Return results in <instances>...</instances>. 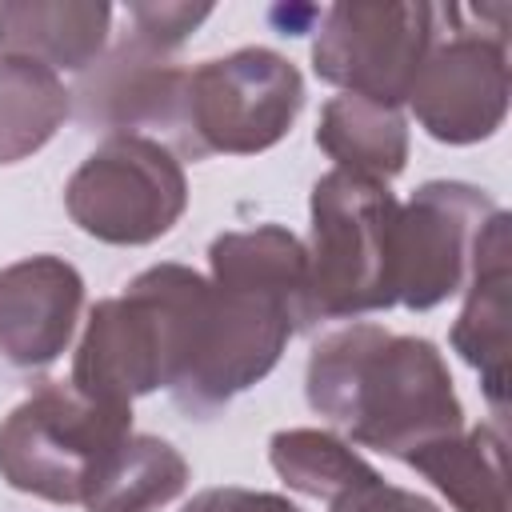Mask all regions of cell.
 Here are the masks:
<instances>
[{
	"instance_id": "cell-1",
	"label": "cell",
	"mask_w": 512,
	"mask_h": 512,
	"mask_svg": "<svg viewBox=\"0 0 512 512\" xmlns=\"http://www.w3.org/2000/svg\"><path fill=\"white\" fill-rule=\"evenodd\" d=\"M304 396L316 416L348 432V444L396 460L464 428V404L440 348L380 324L320 336L308 356Z\"/></svg>"
},
{
	"instance_id": "cell-2",
	"label": "cell",
	"mask_w": 512,
	"mask_h": 512,
	"mask_svg": "<svg viewBox=\"0 0 512 512\" xmlns=\"http://www.w3.org/2000/svg\"><path fill=\"white\" fill-rule=\"evenodd\" d=\"M212 280L188 264H152L120 296L92 304L72 384L108 404H132L156 388H176L200 356Z\"/></svg>"
},
{
	"instance_id": "cell-3",
	"label": "cell",
	"mask_w": 512,
	"mask_h": 512,
	"mask_svg": "<svg viewBox=\"0 0 512 512\" xmlns=\"http://www.w3.org/2000/svg\"><path fill=\"white\" fill-rule=\"evenodd\" d=\"M396 212L388 184L324 172L308 200L312 320H356L396 304Z\"/></svg>"
},
{
	"instance_id": "cell-4",
	"label": "cell",
	"mask_w": 512,
	"mask_h": 512,
	"mask_svg": "<svg viewBox=\"0 0 512 512\" xmlns=\"http://www.w3.org/2000/svg\"><path fill=\"white\" fill-rule=\"evenodd\" d=\"M304 108L300 68L272 48H236L184 68L168 124V148L184 160L256 156L280 144Z\"/></svg>"
},
{
	"instance_id": "cell-5",
	"label": "cell",
	"mask_w": 512,
	"mask_h": 512,
	"mask_svg": "<svg viewBox=\"0 0 512 512\" xmlns=\"http://www.w3.org/2000/svg\"><path fill=\"white\" fill-rule=\"evenodd\" d=\"M124 436H132V404L96 400L72 380H40L0 420V476L28 496L84 504Z\"/></svg>"
},
{
	"instance_id": "cell-6",
	"label": "cell",
	"mask_w": 512,
	"mask_h": 512,
	"mask_svg": "<svg viewBox=\"0 0 512 512\" xmlns=\"http://www.w3.org/2000/svg\"><path fill=\"white\" fill-rule=\"evenodd\" d=\"M72 224L104 244L160 240L188 208L180 156L156 136H108L64 184Z\"/></svg>"
},
{
	"instance_id": "cell-7",
	"label": "cell",
	"mask_w": 512,
	"mask_h": 512,
	"mask_svg": "<svg viewBox=\"0 0 512 512\" xmlns=\"http://www.w3.org/2000/svg\"><path fill=\"white\" fill-rule=\"evenodd\" d=\"M488 8L440 4V32L408 88V108L440 144H480L508 116V32Z\"/></svg>"
},
{
	"instance_id": "cell-8",
	"label": "cell",
	"mask_w": 512,
	"mask_h": 512,
	"mask_svg": "<svg viewBox=\"0 0 512 512\" xmlns=\"http://www.w3.org/2000/svg\"><path fill=\"white\" fill-rule=\"evenodd\" d=\"M440 32V4H360L340 0L324 12L312 40V72L384 108H400Z\"/></svg>"
},
{
	"instance_id": "cell-9",
	"label": "cell",
	"mask_w": 512,
	"mask_h": 512,
	"mask_svg": "<svg viewBox=\"0 0 512 512\" xmlns=\"http://www.w3.org/2000/svg\"><path fill=\"white\" fill-rule=\"evenodd\" d=\"M304 332V316L276 292L212 280L208 328L196 364L168 392L184 416L208 420L228 400L260 384L284 356L288 340Z\"/></svg>"
},
{
	"instance_id": "cell-10",
	"label": "cell",
	"mask_w": 512,
	"mask_h": 512,
	"mask_svg": "<svg viewBox=\"0 0 512 512\" xmlns=\"http://www.w3.org/2000/svg\"><path fill=\"white\" fill-rule=\"evenodd\" d=\"M500 204L464 180H428L396 212V304L428 312L464 292Z\"/></svg>"
},
{
	"instance_id": "cell-11",
	"label": "cell",
	"mask_w": 512,
	"mask_h": 512,
	"mask_svg": "<svg viewBox=\"0 0 512 512\" xmlns=\"http://www.w3.org/2000/svg\"><path fill=\"white\" fill-rule=\"evenodd\" d=\"M84 312V276L64 256L0 268V368L40 372L64 356Z\"/></svg>"
},
{
	"instance_id": "cell-12",
	"label": "cell",
	"mask_w": 512,
	"mask_h": 512,
	"mask_svg": "<svg viewBox=\"0 0 512 512\" xmlns=\"http://www.w3.org/2000/svg\"><path fill=\"white\" fill-rule=\"evenodd\" d=\"M180 76L184 68H176L164 52L124 32L96 64L80 72L76 88L68 92L84 128H100L108 136H144V128L168 132Z\"/></svg>"
},
{
	"instance_id": "cell-13",
	"label": "cell",
	"mask_w": 512,
	"mask_h": 512,
	"mask_svg": "<svg viewBox=\"0 0 512 512\" xmlns=\"http://www.w3.org/2000/svg\"><path fill=\"white\" fill-rule=\"evenodd\" d=\"M508 280H512V248H508V212L500 208L476 248V268L468 280L464 308L448 332L452 352L468 368L480 372V388L496 416L508 408Z\"/></svg>"
},
{
	"instance_id": "cell-14",
	"label": "cell",
	"mask_w": 512,
	"mask_h": 512,
	"mask_svg": "<svg viewBox=\"0 0 512 512\" xmlns=\"http://www.w3.org/2000/svg\"><path fill=\"white\" fill-rule=\"evenodd\" d=\"M112 8L96 0H4L0 56H24L44 68L84 72L108 48Z\"/></svg>"
},
{
	"instance_id": "cell-15",
	"label": "cell",
	"mask_w": 512,
	"mask_h": 512,
	"mask_svg": "<svg viewBox=\"0 0 512 512\" xmlns=\"http://www.w3.org/2000/svg\"><path fill=\"white\" fill-rule=\"evenodd\" d=\"M404 464L428 476L456 512H508V456L496 424H472L456 436L416 448Z\"/></svg>"
},
{
	"instance_id": "cell-16",
	"label": "cell",
	"mask_w": 512,
	"mask_h": 512,
	"mask_svg": "<svg viewBox=\"0 0 512 512\" xmlns=\"http://www.w3.org/2000/svg\"><path fill=\"white\" fill-rule=\"evenodd\" d=\"M316 144L340 172L388 184L408 164V120L400 108L340 92L320 108Z\"/></svg>"
},
{
	"instance_id": "cell-17",
	"label": "cell",
	"mask_w": 512,
	"mask_h": 512,
	"mask_svg": "<svg viewBox=\"0 0 512 512\" xmlns=\"http://www.w3.org/2000/svg\"><path fill=\"white\" fill-rule=\"evenodd\" d=\"M208 264H212L208 280H232L276 292L304 316V328L316 324L308 300V248L288 228L260 224L248 232H220L208 248Z\"/></svg>"
},
{
	"instance_id": "cell-18",
	"label": "cell",
	"mask_w": 512,
	"mask_h": 512,
	"mask_svg": "<svg viewBox=\"0 0 512 512\" xmlns=\"http://www.w3.org/2000/svg\"><path fill=\"white\" fill-rule=\"evenodd\" d=\"M188 488V460L148 432L124 436L84 496V512H160Z\"/></svg>"
},
{
	"instance_id": "cell-19",
	"label": "cell",
	"mask_w": 512,
	"mask_h": 512,
	"mask_svg": "<svg viewBox=\"0 0 512 512\" xmlns=\"http://www.w3.org/2000/svg\"><path fill=\"white\" fill-rule=\"evenodd\" d=\"M72 92L64 80L24 56H0V164L28 160L68 120Z\"/></svg>"
},
{
	"instance_id": "cell-20",
	"label": "cell",
	"mask_w": 512,
	"mask_h": 512,
	"mask_svg": "<svg viewBox=\"0 0 512 512\" xmlns=\"http://www.w3.org/2000/svg\"><path fill=\"white\" fill-rule=\"evenodd\" d=\"M268 460L292 492L324 500V504H332L348 488L376 476V468L348 440H340L336 432H324V428H284V432H276L268 440Z\"/></svg>"
},
{
	"instance_id": "cell-21",
	"label": "cell",
	"mask_w": 512,
	"mask_h": 512,
	"mask_svg": "<svg viewBox=\"0 0 512 512\" xmlns=\"http://www.w3.org/2000/svg\"><path fill=\"white\" fill-rule=\"evenodd\" d=\"M208 16H212L208 4H128V24H132L128 36L172 56Z\"/></svg>"
},
{
	"instance_id": "cell-22",
	"label": "cell",
	"mask_w": 512,
	"mask_h": 512,
	"mask_svg": "<svg viewBox=\"0 0 512 512\" xmlns=\"http://www.w3.org/2000/svg\"><path fill=\"white\" fill-rule=\"evenodd\" d=\"M328 512H440L428 496L412 492V488H400V484H388L380 472L356 488H348L344 496H336L328 504Z\"/></svg>"
},
{
	"instance_id": "cell-23",
	"label": "cell",
	"mask_w": 512,
	"mask_h": 512,
	"mask_svg": "<svg viewBox=\"0 0 512 512\" xmlns=\"http://www.w3.org/2000/svg\"><path fill=\"white\" fill-rule=\"evenodd\" d=\"M180 512H304L296 508L288 496L280 492H260V488H240V484H224V488H204L196 492Z\"/></svg>"
}]
</instances>
